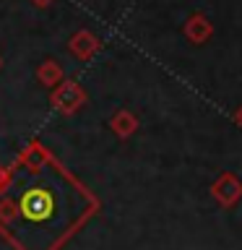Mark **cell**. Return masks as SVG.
<instances>
[{
	"instance_id": "7a4b0ae2",
	"label": "cell",
	"mask_w": 242,
	"mask_h": 250,
	"mask_svg": "<svg viewBox=\"0 0 242 250\" xmlns=\"http://www.w3.org/2000/svg\"><path fill=\"white\" fill-rule=\"evenodd\" d=\"M211 195L222 208H232L242 198V180L234 172H222L211 185Z\"/></svg>"
},
{
	"instance_id": "5b68a950",
	"label": "cell",
	"mask_w": 242,
	"mask_h": 250,
	"mask_svg": "<svg viewBox=\"0 0 242 250\" xmlns=\"http://www.w3.org/2000/svg\"><path fill=\"white\" fill-rule=\"evenodd\" d=\"M109 128H112L115 136L130 138L133 133L138 130V117L133 112H128V109H117V112L112 115V120H109Z\"/></svg>"
},
{
	"instance_id": "52a82bcc",
	"label": "cell",
	"mask_w": 242,
	"mask_h": 250,
	"mask_svg": "<svg viewBox=\"0 0 242 250\" xmlns=\"http://www.w3.org/2000/svg\"><path fill=\"white\" fill-rule=\"evenodd\" d=\"M39 78H42L44 83H55V81L60 78V68L52 65V62H44L42 70H39Z\"/></svg>"
},
{
	"instance_id": "3957f363",
	"label": "cell",
	"mask_w": 242,
	"mask_h": 250,
	"mask_svg": "<svg viewBox=\"0 0 242 250\" xmlns=\"http://www.w3.org/2000/svg\"><path fill=\"white\" fill-rule=\"evenodd\" d=\"M182 34L187 37L190 44H206L214 37V23H211L203 13H190L182 26Z\"/></svg>"
},
{
	"instance_id": "277c9868",
	"label": "cell",
	"mask_w": 242,
	"mask_h": 250,
	"mask_svg": "<svg viewBox=\"0 0 242 250\" xmlns=\"http://www.w3.org/2000/svg\"><path fill=\"white\" fill-rule=\"evenodd\" d=\"M52 102H55V107L60 109V112H65V115H73L78 107L86 102V94L78 89V86L73 83V81H65L60 86L58 91H55V97H52Z\"/></svg>"
},
{
	"instance_id": "8992f818",
	"label": "cell",
	"mask_w": 242,
	"mask_h": 250,
	"mask_svg": "<svg viewBox=\"0 0 242 250\" xmlns=\"http://www.w3.org/2000/svg\"><path fill=\"white\" fill-rule=\"evenodd\" d=\"M70 50H73L78 58H89V55H94V52L99 50V42L89 34V31H81V34L73 37V42H70Z\"/></svg>"
},
{
	"instance_id": "ba28073f",
	"label": "cell",
	"mask_w": 242,
	"mask_h": 250,
	"mask_svg": "<svg viewBox=\"0 0 242 250\" xmlns=\"http://www.w3.org/2000/svg\"><path fill=\"white\" fill-rule=\"evenodd\" d=\"M8 175H11V169H8V167H3V164H0V188H3V185L8 183Z\"/></svg>"
},
{
	"instance_id": "9c48e42d",
	"label": "cell",
	"mask_w": 242,
	"mask_h": 250,
	"mask_svg": "<svg viewBox=\"0 0 242 250\" xmlns=\"http://www.w3.org/2000/svg\"><path fill=\"white\" fill-rule=\"evenodd\" d=\"M234 123H237L240 128H242V104H240L237 109H234Z\"/></svg>"
},
{
	"instance_id": "6da1fadb",
	"label": "cell",
	"mask_w": 242,
	"mask_h": 250,
	"mask_svg": "<svg viewBox=\"0 0 242 250\" xmlns=\"http://www.w3.org/2000/svg\"><path fill=\"white\" fill-rule=\"evenodd\" d=\"M86 208H97V201L81 183L60 169L55 183L50 177L47 183H34L16 195L0 193V234L8 232L16 222H26L39 229L60 224L68 234H73L76 227L94 214Z\"/></svg>"
}]
</instances>
